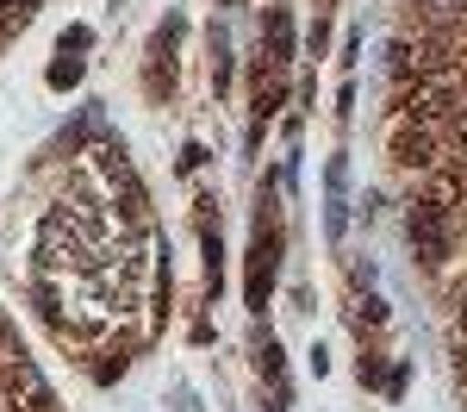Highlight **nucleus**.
<instances>
[{
	"mask_svg": "<svg viewBox=\"0 0 467 412\" xmlns=\"http://www.w3.org/2000/svg\"><path fill=\"white\" fill-rule=\"evenodd\" d=\"M449 107H455V81H449V75H424L418 88L399 94V119H405V125H424V132H431Z\"/></svg>",
	"mask_w": 467,
	"mask_h": 412,
	"instance_id": "nucleus-1",
	"label": "nucleus"
},
{
	"mask_svg": "<svg viewBox=\"0 0 467 412\" xmlns=\"http://www.w3.org/2000/svg\"><path fill=\"white\" fill-rule=\"evenodd\" d=\"M405 231H411V250H418V262H442V257H449V206L418 200V206L405 213Z\"/></svg>",
	"mask_w": 467,
	"mask_h": 412,
	"instance_id": "nucleus-2",
	"label": "nucleus"
},
{
	"mask_svg": "<svg viewBox=\"0 0 467 412\" xmlns=\"http://www.w3.org/2000/svg\"><path fill=\"white\" fill-rule=\"evenodd\" d=\"M275 269H281V231H268V225H262V238H255V250H250V281H244V294H250V306H255V312L268 306Z\"/></svg>",
	"mask_w": 467,
	"mask_h": 412,
	"instance_id": "nucleus-3",
	"label": "nucleus"
},
{
	"mask_svg": "<svg viewBox=\"0 0 467 412\" xmlns=\"http://www.w3.org/2000/svg\"><path fill=\"white\" fill-rule=\"evenodd\" d=\"M343 182H349V163H343V156H330V169H324V231H330V238H343V225H349Z\"/></svg>",
	"mask_w": 467,
	"mask_h": 412,
	"instance_id": "nucleus-4",
	"label": "nucleus"
},
{
	"mask_svg": "<svg viewBox=\"0 0 467 412\" xmlns=\"http://www.w3.org/2000/svg\"><path fill=\"white\" fill-rule=\"evenodd\" d=\"M387 63H393V75L399 81H424V75H436V50L431 44H411V37H393V50H387Z\"/></svg>",
	"mask_w": 467,
	"mask_h": 412,
	"instance_id": "nucleus-5",
	"label": "nucleus"
},
{
	"mask_svg": "<svg viewBox=\"0 0 467 412\" xmlns=\"http://www.w3.org/2000/svg\"><path fill=\"white\" fill-rule=\"evenodd\" d=\"M393 163H405V169H431L436 163V144L424 125H399L393 132Z\"/></svg>",
	"mask_w": 467,
	"mask_h": 412,
	"instance_id": "nucleus-6",
	"label": "nucleus"
},
{
	"mask_svg": "<svg viewBox=\"0 0 467 412\" xmlns=\"http://www.w3.org/2000/svg\"><path fill=\"white\" fill-rule=\"evenodd\" d=\"M13 412H50V387L37 381V369L13 375Z\"/></svg>",
	"mask_w": 467,
	"mask_h": 412,
	"instance_id": "nucleus-7",
	"label": "nucleus"
},
{
	"mask_svg": "<svg viewBox=\"0 0 467 412\" xmlns=\"http://www.w3.org/2000/svg\"><path fill=\"white\" fill-rule=\"evenodd\" d=\"M262 50H268V63H281V57H293V19L275 6L268 13V32H262Z\"/></svg>",
	"mask_w": 467,
	"mask_h": 412,
	"instance_id": "nucleus-8",
	"label": "nucleus"
},
{
	"mask_svg": "<svg viewBox=\"0 0 467 412\" xmlns=\"http://www.w3.org/2000/svg\"><path fill=\"white\" fill-rule=\"evenodd\" d=\"M281 100H287V88H281V81H268V75H262V88H255V125H268V119H275V112H281Z\"/></svg>",
	"mask_w": 467,
	"mask_h": 412,
	"instance_id": "nucleus-9",
	"label": "nucleus"
},
{
	"mask_svg": "<svg viewBox=\"0 0 467 412\" xmlns=\"http://www.w3.org/2000/svg\"><path fill=\"white\" fill-rule=\"evenodd\" d=\"M349 325H356V332H368V325H387V306H380L374 294L356 300V306H349Z\"/></svg>",
	"mask_w": 467,
	"mask_h": 412,
	"instance_id": "nucleus-10",
	"label": "nucleus"
},
{
	"mask_svg": "<svg viewBox=\"0 0 467 412\" xmlns=\"http://www.w3.org/2000/svg\"><path fill=\"white\" fill-rule=\"evenodd\" d=\"M75 81H81V63L75 57H57L50 63V88H75Z\"/></svg>",
	"mask_w": 467,
	"mask_h": 412,
	"instance_id": "nucleus-11",
	"label": "nucleus"
},
{
	"mask_svg": "<svg viewBox=\"0 0 467 412\" xmlns=\"http://www.w3.org/2000/svg\"><path fill=\"white\" fill-rule=\"evenodd\" d=\"M255 369H262V375H281V343H275V337H262V343H255Z\"/></svg>",
	"mask_w": 467,
	"mask_h": 412,
	"instance_id": "nucleus-12",
	"label": "nucleus"
},
{
	"mask_svg": "<svg viewBox=\"0 0 467 412\" xmlns=\"http://www.w3.org/2000/svg\"><path fill=\"white\" fill-rule=\"evenodd\" d=\"M69 50H88V32H81V26H69V32H63V57H69Z\"/></svg>",
	"mask_w": 467,
	"mask_h": 412,
	"instance_id": "nucleus-13",
	"label": "nucleus"
},
{
	"mask_svg": "<svg viewBox=\"0 0 467 412\" xmlns=\"http://www.w3.org/2000/svg\"><path fill=\"white\" fill-rule=\"evenodd\" d=\"M455 332H462V343H467V294H462V319H455Z\"/></svg>",
	"mask_w": 467,
	"mask_h": 412,
	"instance_id": "nucleus-14",
	"label": "nucleus"
},
{
	"mask_svg": "<svg viewBox=\"0 0 467 412\" xmlns=\"http://www.w3.org/2000/svg\"><path fill=\"white\" fill-rule=\"evenodd\" d=\"M0 6H19V13H32V0H0Z\"/></svg>",
	"mask_w": 467,
	"mask_h": 412,
	"instance_id": "nucleus-15",
	"label": "nucleus"
},
{
	"mask_svg": "<svg viewBox=\"0 0 467 412\" xmlns=\"http://www.w3.org/2000/svg\"><path fill=\"white\" fill-rule=\"evenodd\" d=\"M462 144H467V107H462Z\"/></svg>",
	"mask_w": 467,
	"mask_h": 412,
	"instance_id": "nucleus-16",
	"label": "nucleus"
},
{
	"mask_svg": "<svg viewBox=\"0 0 467 412\" xmlns=\"http://www.w3.org/2000/svg\"><path fill=\"white\" fill-rule=\"evenodd\" d=\"M436 6H467V0H436Z\"/></svg>",
	"mask_w": 467,
	"mask_h": 412,
	"instance_id": "nucleus-17",
	"label": "nucleus"
}]
</instances>
